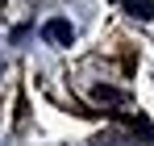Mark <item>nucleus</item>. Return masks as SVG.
Returning a JSON list of instances; mask_svg holds the SVG:
<instances>
[{"mask_svg": "<svg viewBox=\"0 0 154 146\" xmlns=\"http://www.w3.org/2000/svg\"><path fill=\"white\" fill-rule=\"evenodd\" d=\"M125 8L137 17V21H150V17H154V4H150V0H125Z\"/></svg>", "mask_w": 154, "mask_h": 146, "instance_id": "7ed1b4c3", "label": "nucleus"}, {"mask_svg": "<svg viewBox=\"0 0 154 146\" xmlns=\"http://www.w3.org/2000/svg\"><path fill=\"white\" fill-rule=\"evenodd\" d=\"M42 38H46L50 46H71V42H75V29H71L67 17H50V21L42 25Z\"/></svg>", "mask_w": 154, "mask_h": 146, "instance_id": "f257e3e1", "label": "nucleus"}, {"mask_svg": "<svg viewBox=\"0 0 154 146\" xmlns=\"http://www.w3.org/2000/svg\"><path fill=\"white\" fill-rule=\"evenodd\" d=\"M92 100L96 104H121L125 92H117V88H92Z\"/></svg>", "mask_w": 154, "mask_h": 146, "instance_id": "f03ea898", "label": "nucleus"}]
</instances>
